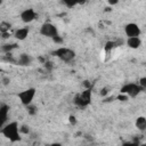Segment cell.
<instances>
[{
  "label": "cell",
  "instance_id": "obj_1",
  "mask_svg": "<svg viewBox=\"0 0 146 146\" xmlns=\"http://www.w3.org/2000/svg\"><path fill=\"white\" fill-rule=\"evenodd\" d=\"M1 133L9 139V141L11 143H16L21 140V135H19V125L16 121L9 122L7 124H5L1 129Z\"/></svg>",
  "mask_w": 146,
  "mask_h": 146
},
{
  "label": "cell",
  "instance_id": "obj_2",
  "mask_svg": "<svg viewBox=\"0 0 146 146\" xmlns=\"http://www.w3.org/2000/svg\"><path fill=\"white\" fill-rule=\"evenodd\" d=\"M51 54L54 56H56L57 58H59L60 60L65 62V63L72 62L75 58V56H76V54H75L74 50H72L70 48H66V47H59L56 50H54Z\"/></svg>",
  "mask_w": 146,
  "mask_h": 146
},
{
  "label": "cell",
  "instance_id": "obj_3",
  "mask_svg": "<svg viewBox=\"0 0 146 146\" xmlns=\"http://www.w3.org/2000/svg\"><path fill=\"white\" fill-rule=\"evenodd\" d=\"M91 89H83V91L75 95L73 102L79 107H87L91 103Z\"/></svg>",
  "mask_w": 146,
  "mask_h": 146
},
{
  "label": "cell",
  "instance_id": "obj_4",
  "mask_svg": "<svg viewBox=\"0 0 146 146\" xmlns=\"http://www.w3.org/2000/svg\"><path fill=\"white\" fill-rule=\"evenodd\" d=\"M144 89L138 86V83H125L121 87L120 92L121 95H125L127 97H137Z\"/></svg>",
  "mask_w": 146,
  "mask_h": 146
},
{
  "label": "cell",
  "instance_id": "obj_5",
  "mask_svg": "<svg viewBox=\"0 0 146 146\" xmlns=\"http://www.w3.org/2000/svg\"><path fill=\"white\" fill-rule=\"evenodd\" d=\"M35 94H36V89H35V88H27V89H25V90L18 92L17 97H18L19 102H21L24 106H29V105L32 104V100H33Z\"/></svg>",
  "mask_w": 146,
  "mask_h": 146
},
{
  "label": "cell",
  "instance_id": "obj_6",
  "mask_svg": "<svg viewBox=\"0 0 146 146\" xmlns=\"http://www.w3.org/2000/svg\"><path fill=\"white\" fill-rule=\"evenodd\" d=\"M40 34L46 36V38H50V39H54L56 36L59 35V32H58V29L56 25H54L52 23H43L40 27Z\"/></svg>",
  "mask_w": 146,
  "mask_h": 146
},
{
  "label": "cell",
  "instance_id": "obj_7",
  "mask_svg": "<svg viewBox=\"0 0 146 146\" xmlns=\"http://www.w3.org/2000/svg\"><path fill=\"white\" fill-rule=\"evenodd\" d=\"M124 33L128 38H133V36H139L141 33V30L138 24L136 23H128L124 26Z\"/></svg>",
  "mask_w": 146,
  "mask_h": 146
},
{
  "label": "cell",
  "instance_id": "obj_8",
  "mask_svg": "<svg viewBox=\"0 0 146 146\" xmlns=\"http://www.w3.org/2000/svg\"><path fill=\"white\" fill-rule=\"evenodd\" d=\"M19 17H21V21H22L23 23H26V24H27V23L33 22V21L38 17V14L34 11V9L27 8V9H24V10L21 13Z\"/></svg>",
  "mask_w": 146,
  "mask_h": 146
},
{
  "label": "cell",
  "instance_id": "obj_9",
  "mask_svg": "<svg viewBox=\"0 0 146 146\" xmlns=\"http://www.w3.org/2000/svg\"><path fill=\"white\" fill-rule=\"evenodd\" d=\"M29 33H30V29H29L27 26H24V27L17 29V30L15 31L14 36H15L17 40H19V41H23V40H25V39L27 38Z\"/></svg>",
  "mask_w": 146,
  "mask_h": 146
},
{
  "label": "cell",
  "instance_id": "obj_10",
  "mask_svg": "<svg viewBox=\"0 0 146 146\" xmlns=\"http://www.w3.org/2000/svg\"><path fill=\"white\" fill-rule=\"evenodd\" d=\"M127 46L131 49H138L141 46V39L139 36H133V38H128L127 39Z\"/></svg>",
  "mask_w": 146,
  "mask_h": 146
},
{
  "label": "cell",
  "instance_id": "obj_11",
  "mask_svg": "<svg viewBox=\"0 0 146 146\" xmlns=\"http://www.w3.org/2000/svg\"><path fill=\"white\" fill-rule=\"evenodd\" d=\"M32 60L33 59H32V57L30 55H27V54H21L19 57H18V59H17V63L21 66H30L32 64Z\"/></svg>",
  "mask_w": 146,
  "mask_h": 146
},
{
  "label": "cell",
  "instance_id": "obj_12",
  "mask_svg": "<svg viewBox=\"0 0 146 146\" xmlns=\"http://www.w3.org/2000/svg\"><path fill=\"white\" fill-rule=\"evenodd\" d=\"M8 112H9V107L7 105H2L0 106V128L2 129L5 122L8 119Z\"/></svg>",
  "mask_w": 146,
  "mask_h": 146
},
{
  "label": "cell",
  "instance_id": "obj_13",
  "mask_svg": "<svg viewBox=\"0 0 146 146\" xmlns=\"http://www.w3.org/2000/svg\"><path fill=\"white\" fill-rule=\"evenodd\" d=\"M135 125H136V128L139 130V131H145L146 130V117L145 116H138L137 119H136V121H135Z\"/></svg>",
  "mask_w": 146,
  "mask_h": 146
},
{
  "label": "cell",
  "instance_id": "obj_14",
  "mask_svg": "<svg viewBox=\"0 0 146 146\" xmlns=\"http://www.w3.org/2000/svg\"><path fill=\"white\" fill-rule=\"evenodd\" d=\"M17 48V44L16 43H3L0 46V51L2 54H9L14 49Z\"/></svg>",
  "mask_w": 146,
  "mask_h": 146
},
{
  "label": "cell",
  "instance_id": "obj_15",
  "mask_svg": "<svg viewBox=\"0 0 146 146\" xmlns=\"http://www.w3.org/2000/svg\"><path fill=\"white\" fill-rule=\"evenodd\" d=\"M10 29H11V24L9 22H1L0 23V32H1V34L8 33Z\"/></svg>",
  "mask_w": 146,
  "mask_h": 146
},
{
  "label": "cell",
  "instance_id": "obj_16",
  "mask_svg": "<svg viewBox=\"0 0 146 146\" xmlns=\"http://www.w3.org/2000/svg\"><path fill=\"white\" fill-rule=\"evenodd\" d=\"M26 108H27V113L30 114V115H35L36 114V112H38V108H36V106H34V105H29V106H26Z\"/></svg>",
  "mask_w": 146,
  "mask_h": 146
},
{
  "label": "cell",
  "instance_id": "obj_17",
  "mask_svg": "<svg viewBox=\"0 0 146 146\" xmlns=\"http://www.w3.org/2000/svg\"><path fill=\"white\" fill-rule=\"evenodd\" d=\"M116 47V43L115 42H113V41H107L106 42V44H105V50L106 51H111L113 48H115Z\"/></svg>",
  "mask_w": 146,
  "mask_h": 146
},
{
  "label": "cell",
  "instance_id": "obj_18",
  "mask_svg": "<svg viewBox=\"0 0 146 146\" xmlns=\"http://www.w3.org/2000/svg\"><path fill=\"white\" fill-rule=\"evenodd\" d=\"M64 6H66L67 8H73V7H75L76 5H78V2H75V1H70V0H65V1H63L62 2Z\"/></svg>",
  "mask_w": 146,
  "mask_h": 146
},
{
  "label": "cell",
  "instance_id": "obj_19",
  "mask_svg": "<svg viewBox=\"0 0 146 146\" xmlns=\"http://www.w3.org/2000/svg\"><path fill=\"white\" fill-rule=\"evenodd\" d=\"M29 132H30V127H29V125L23 124V125L19 127V133H24V135H26V133H29Z\"/></svg>",
  "mask_w": 146,
  "mask_h": 146
},
{
  "label": "cell",
  "instance_id": "obj_20",
  "mask_svg": "<svg viewBox=\"0 0 146 146\" xmlns=\"http://www.w3.org/2000/svg\"><path fill=\"white\" fill-rule=\"evenodd\" d=\"M138 86L141 87L143 89L146 88V76H141V78L139 79V83H138Z\"/></svg>",
  "mask_w": 146,
  "mask_h": 146
},
{
  "label": "cell",
  "instance_id": "obj_21",
  "mask_svg": "<svg viewBox=\"0 0 146 146\" xmlns=\"http://www.w3.org/2000/svg\"><path fill=\"white\" fill-rule=\"evenodd\" d=\"M111 89L108 88V87H104L102 90H100V96H103V97H105L107 94H108V91H110Z\"/></svg>",
  "mask_w": 146,
  "mask_h": 146
},
{
  "label": "cell",
  "instance_id": "obj_22",
  "mask_svg": "<svg viewBox=\"0 0 146 146\" xmlns=\"http://www.w3.org/2000/svg\"><path fill=\"white\" fill-rule=\"evenodd\" d=\"M1 82H2L3 86H8V84L10 83V79H9L8 76H3V78L1 79Z\"/></svg>",
  "mask_w": 146,
  "mask_h": 146
},
{
  "label": "cell",
  "instance_id": "obj_23",
  "mask_svg": "<svg viewBox=\"0 0 146 146\" xmlns=\"http://www.w3.org/2000/svg\"><path fill=\"white\" fill-rule=\"evenodd\" d=\"M68 122H70L71 124H73V125H75V124H76V117H75L74 115H70V116H68Z\"/></svg>",
  "mask_w": 146,
  "mask_h": 146
},
{
  "label": "cell",
  "instance_id": "obj_24",
  "mask_svg": "<svg viewBox=\"0 0 146 146\" xmlns=\"http://www.w3.org/2000/svg\"><path fill=\"white\" fill-rule=\"evenodd\" d=\"M52 40H54V42H55V43H58V44H62V43H63V38H62V36H59V35H58V36H56V38H54Z\"/></svg>",
  "mask_w": 146,
  "mask_h": 146
},
{
  "label": "cell",
  "instance_id": "obj_25",
  "mask_svg": "<svg viewBox=\"0 0 146 146\" xmlns=\"http://www.w3.org/2000/svg\"><path fill=\"white\" fill-rule=\"evenodd\" d=\"M122 146H138V144L133 143V141H125L122 144Z\"/></svg>",
  "mask_w": 146,
  "mask_h": 146
},
{
  "label": "cell",
  "instance_id": "obj_26",
  "mask_svg": "<svg viewBox=\"0 0 146 146\" xmlns=\"http://www.w3.org/2000/svg\"><path fill=\"white\" fill-rule=\"evenodd\" d=\"M83 86H84V88H86V89H91V83H89V81H88V80L83 81Z\"/></svg>",
  "mask_w": 146,
  "mask_h": 146
},
{
  "label": "cell",
  "instance_id": "obj_27",
  "mask_svg": "<svg viewBox=\"0 0 146 146\" xmlns=\"http://www.w3.org/2000/svg\"><path fill=\"white\" fill-rule=\"evenodd\" d=\"M117 98H119V99H121V100H122V102H123V100H125V99H127V98H128V97H127V96H125V95H120V96H119V97H117Z\"/></svg>",
  "mask_w": 146,
  "mask_h": 146
},
{
  "label": "cell",
  "instance_id": "obj_28",
  "mask_svg": "<svg viewBox=\"0 0 146 146\" xmlns=\"http://www.w3.org/2000/svg\"><path fill=\"white\" fill-rule=\"evenodd\" d=\"M116 3H117L116 0H111V1H108V5H116Z\"/></svg>",
  "mask_w": 146,
  "mask_h": 146
},
{
  "label": "cell",
  "instance_id": "obj_29",
  "mask_svg": "<svg viewBox=\"0 0 146 146\" xmlns=\"http://www.w3.org/2000/svg\"><path fill=\"white\" fill-rule=\"evenodd\" d=\"M50 146H63L60 143H54V144H51Z\"/></svg>",
  "mask_w": 146,
  "mask_h": 146
},
{
  "label": "cell",
  "instance_id": "obj_30",
  "mask_svg": "<svg viewBox=\"0 0 146 146\" xmlns=\"http://www.w3.org/2000/svg\"><path fill=\"white\" fill-rule=\"evenodd\" d=\"M112 99H114V97H110V98H105V102H112Z\"/></svg>",
  "mask_w": 146,
  "mask_h": 146
},
{
  "label": "cell",
  "instance_id": "obj_31",
  "mask_svg": "<svg viewBox=\"0 0 146 146\" xmlns=\"http://www.w3.org/2000/svg\"><path fill=\"white\" fill-rule=\"evenodd\" d=\"M138 146H146V143H140L138 144Z\"/></svg>",
  "mask_w": 146,
  "mask_h": 146
},
{
  "label": "cell",
  "instance_id": "obj_32",
  "mask_svg": "<svg viewBox=\"0 0 146 146\" xmlns=\"http://www.w3.org/2000/svg\"><path fill=\"white\" fill-rule=\"evenodd\" d=\"M1 5H2V0H0V6H1Z\"/></svg>",
  "mask_w": 146,
  "mask_h": 146
}]
</instances>
